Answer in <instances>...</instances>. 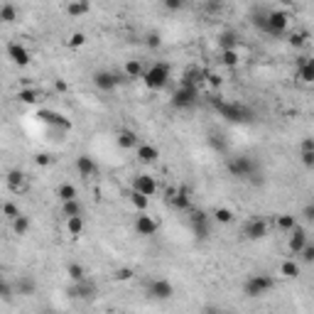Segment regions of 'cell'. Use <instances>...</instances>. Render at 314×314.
<instances>
[{
  "mask_svg": "<svg viewBox=\"0 0 314 314\" xmlns=\"http://www.w3.org/2000/svg\"><path fill=\"white\" fill-rule=\"evenodd\" d=\"M116 142H118V148H123V150H135L137 148V133L135 130H130V128H123V130H118Z\"/></svg>",
  "mask_w": 314,
  "mask_h": 314,
  "instance_id": "obj_18",
  "label": "cell"
},
{
  "mask_svg": "<svg viewBox=\"0 0 314 314\" xmlns=\"http://www.w3.org/2000/svg\"><path fill=\"white\" fill-rule=\"evenodd\" d=\"M191 229H194V233H196V238H202V241H204L206 236H209V219L191 221Z\"/></svg>",
  "mask_w": 314,
  "mask_h": 314,
  "instance_id": "obj_38",
  "label": "cell"
},
{
  "mask_svg": "<svg viewBox=\"0 0 314 314\" xmlns=\"http://www.w3.org/2000/svg\"><path fill=\"white\" fill-rule=\"evenodd\" d=\"M74 297H83V300H89L91 295H94V285L91 282H86V280H79V282H74V287L69 290Z\"/></svg>",
  "mask_w": 314,
  "mask_h": 314,
  "instance_id": "obj_24",
  "label": "cell"
},
{
  "mask_svg": "<svg viewBox=\"0 0 314 314\" xmlns=\"http://www.w3.org/2000/svg\"><path fill=\"white\" fill-rule=\"evenodd\" d=\"M67 275L71 277V282L86 280V270H83V265H79V263H71V265L67 268Z\"/></svg>",
  "mask_w": 314,
  "mask_h": 314,
  "instance_id": "obj_35",
  "label": "cell"
},
{
  "mask_svg": "<svg viewBox=\"0 0 314 314\" xmlns=\"http://www.w3.org/2000/svg\"><path fill=\"white\" fill-rule=\"evenodd\" d=\"M67 231L76 238V236H81L83 233V214L81 216H71V219H67Z\"/></svg>",
  "mask_w": 314,
  "mask_h": 314,
  "instance_id": "obj_30",
  "label": "cell"
},
{
  "mask_svg": "<svg viewBox=\"0 0 314 314\" xmlns=\"http://www.w3.org/2000/svg\"><path fill=\"white\" fill-rule=\"evenodd\" d=\"M214 219L219 221V223H231V221H233V211H231V209H223V206H221V209H216V211H214Z\"/></svg>",
  "mask_w": 314,
  "mask_h": 314,
  "instance_id": "obj_39",
  "label": "cell"
},
{
  "mask_svg": "<svg viewBox=\"0 0 314 314\" xmlns=\"http://www.w3.org/2000/svg\"><path fill=\"white\" fill-rule=\"evenodd\" d=\"M206 83H209V86H211V89L216 91V89H221V83H223V79H221L219 74H211V71H209V76H206Z\"/></svg>",
  "mask_w": 314,
  "mask_h": 314,
  "instance_id": "obj_47",
  "label": "cell"
},
{
  "mask_svg": "<svg viewBox=\"0 0 314 314\" xmlns=\"http://www.w3.org/2000/svg\"><path fill=\"white\" fill-rule=\"evenodd\" d=\"M130 204L135 206L137 211H145L148 204H150V196H145V194H140V191L133 189V194H130Z\"/></svg>",
  "mask_w": 314,
  "mask_h": 314,
  "instance_id": "obj_33",
  "label": "cell"
},
{
  "mask_svg": "<svg viewBox=\"0 0 314 314\" xmlns=\"http://www.w3.org/2000/svg\"><path fill=\"white\" fill-rule=\"evenodd\" d=\"M89 10H91V3H89V0H71L67 5V13L71 15V17H83Z\"/></svg>",
  "mask_w": 314,
  "mask_h": 314,
  "instance_id": "obj_22",
  "label": "cell"
},
{
  "mask_svg": "<svg viewBox=\"0 0 314 314\" xmlns=\"http://www.w3.org/2000/svg\"><path fill=\"white\" fill-rule=\"evenodd\" d=\"M199 103V86H189V83H179L177 91L172 94V106L179 110L194 108Z\"/></svg>",
  "mask_w": 314,
  "mask_h": 314,
  "instance_id": "obj_3",
  "label": "cell"
},
{
  "mask_svg": "<svg viewBox=\"0 0 314 314\" xmlns=\"http://www.w3.org/2000/svg\"><path fill=\"white\" fill-rule=\"evenodd\" d=\"M17 98H20V103H37V101H40V94H37L35 89H20V91H17Z\"/></svg>",
  "mask_w": 314,
  "mask_h": 314,
  "instance_id": "obj_37",
  "label": "cell"
},
{
  "mask_svg": "<svg viewBox=\"0 0 314 314\" xmlns=\"http://www.w3.org/2000/svg\"><path fill=\"white\" fill-rule=\"evenodd\" d=\"M226 167H229V172H231L236 179H253L255 172H258V162L250 160L248 155H238V157L229 160Z\"/></svg>",
  "mask_w": 314,
  "mask_h": 314,
  "instance_id": "obj_4",
  "label": "cell"
},
{
  "mask_svg": "<svg viewBox=\"0 0 314 314\" xmlns=\"http://www.w3.org/2000/svg\"><path fill=\"white\" fill-rule=\"evenodd\" d=\"M3 211H5V216H8V219H10V221L20 216V209H17V206H15L13 202H5V206H3Z\"/></svg>",
  "mask_w": 314,
  "mask_h": 314,
  "instance_id": "obj_42",
  "label": "cell"
},
{
  "mask_svg": "<svg viewBox=\"0 0 314 314\" xmlns=\"http://www.w3.org/2000/svg\"><path fill=\"white\" fill-rule=\"evenodd\" d=\"M302 150H314V137H304L302 140Z\"/></svg>",
  "mask_w": 314,
  "mask_h": 314,
  "instance_id": "obj_52",
  "label": "cell"
},
{
  "mask_svg": "<svg viewBox=\"0 0 314 314\" xmlns=\"http://www.w3.org/2000/svg\"><path fill=\"white\" fill-rule=\"evenodd\" d=\"M8 56L13 59V64H17V67H27L32 62V54L27 52V47H22L20 42H10L8 44Z\"/></svg>",
  "mask_w": 314,
  "mask_h": 314,
  "instance_id": "obj_10",
  "label": "cell"
},
{
  "mask_svg": "<svg viewBox=\"0 0 314 314\" xmlns=\"http://www.w3.org/2000/svg\"><path fill=\"white\" fill-rule=\"evenodd\" d=\"M17 290H20V295L30 297V295H35L37 285H35V280H32V277H20V282H17Z\"/></svg>",
  "mask_w": 314,
  "mask_h": 314,
  "instance_id": "obj_34",
  "label": "cell"
},
{
  "mask_svg": "<svg viewBox=\"0 0 314 314\" xmlns=\"http://www.w3.org/2000/svg\"><path fill=\"white\" fill-rule=\"evenodd\" d=\"M8 187H10V191H20L25 187V175H22L20 169H13V172L8 175Z\"/></svg>",
  "mask_w": 314,
  "mask_h": 314,
  "instance_id": "obj_28",
  "label": "cell"
},
{
  "mask_svg": "<svg viewBox=\"0 0 314 314\" xmlns=\"http://www.w3.org/2000/svg\"><path fill=\"white\" fill-rule=\"evenodd\" d=\"M206 76H209V71L204 67H189L184 74H182V81L179 83H189V86H202L206 83Z\"/></svg>",
  "mask_w": 314,
  "mask_h": 314,
  "instance_id": "obj_16",
  "label": "cell"
},
{
  "mask_svg": "<svg viewBox=\"0 0 314 314\" xmlns=\"http://www.w3.org/2000/svg\"><path fill=\"white\" fill-rule=\"evenodd\" d=\"M135 150H137V160L145 164L157 162V157H160V150H157L155 145H137Z\"/></svg>",
  "mask_w": 314,
  "mask_h": 314,
  "instance_id": "obj_21",
  "label": "cell"
},
{
  "mask_svg": "<svg viewBox=\"0 0 314 314\" xmlns=\"http://www.w3.org/2000/svg\"><path fill=\"white\" fill-rule=\"evenodd\" d=\"M302 260H304V263H314V246L312 243H307V246L302 248Z\"/></svg>",
  "mask_w": 314,
  "mask_h": 314,
  "instance_id": "obj_45",
  "label": "cell"
},
{
  "mask_svg": "<svg viewBox=\"0 0 314 314\" xmlns=\"http://www.w3.org/2000/svg\"><path fill=\"white\" fill-rule=\"evenodd\" d=\"M243 233H246V238H250V241H263L268 236V223L263 219H253L246 223Z\"/></svg>",
  "mask_w": 314,
  "mask_h": 314,
  "instance_id": "obj_15",
  "label": "cell"
},
{
  "mask_svg": "<svg viewBox=\"0 0 314 314\" xmlns=\"http://www.w3.org/2000/svg\"><path fill=\"white\" fill-rule=\"evenodd\" d=\"M169 76H172V69H169V64L157 62V64H152V67L145 71L142 81H145V86H148V89H152V91H160V89H164V86L169 83Z\"/></svg>",
  "mask_w": 314,
  "mask_h": 314,
  "instance_id": "obj_2",
  "label": "cell"
},
{
  "mask_svg": "<svg viewBox=\"0 0 314 314\" xmlns=\"http://www.w3.org/2000/svg\"><path fill=\"white\" fill-rule=\"evenodd\" d=\"M297 79L302 83H314V56H300V62H297Z\"/></svg>",
  "mask_w": 314,
  "mask_h": 314,
  "instance_id": "obj_13",
  "label": "cell"
},
{
  "mask_svg": "<svg viewBox=\"0 0 314 314\" xmlns=\"http://www.w3.org/2000/svg\"><path fill=\"white\" fill-rule=\"evenodd\" d=\"M160 35H155V32H150V35H148V47H150V49H155V47H160Z\"/></svg>",
  "mask_w": 314,
  "mask_h": 314,
  "instance_id": "obj_49",
  "label": "cell"
},
{
  "mask_svg": "<svg viewBox=\"0 0 314 314\" xmlns=\"http://www.w3.org/2000/svg\"><path fill=\"white\" fill-rule=\"evenodd\" d=\"M56 91H62V94H64V91H67V83H64V81H56Z\"/></svg>",
  "mask_w": 314,
  "mask_h": 314,
  "instance_id": "obj_53",
  "label": "cell"
},
{
  "mask_svg": "<svg viewBox=\"0 0 314 314\" xmlns=\"http://www.w3.org/2000/svg\"><path fill=\"white\" fill-rule=\"evenodd\" d=\"M275 287V280L270 275L260 273V275H250L246 280V285H243V292H246V297H263L265 292H270Z\"/></svg>",
  "mask_w": 314,
  "mask_h": 314,
  "instance_id": "obj_5",
  "label": "cell"
},
{
  "mask_svg": "<svg viewBox=\"0 0 314 314\" xmlns=\"http://www.w3.org/2000/svg\"><path fill=\"white\" fill-rule=\"evenodd\" d=\"M209 103L216 108L223 121H229V123H248L250 118H253V110L248 108L246 103H241V101H223L221 96H211L209 98Z\"/></svg>",
  "mask_w": 314,
  "mask_h": 314,
  "instance_id": "obj_1",
  "label": "cell"
},
{
  "mask_svg": "<svg viewBox=\"0 0 314 314\" xmlns=\"http://www.w3.org/2000/svg\"><path fill=\"white\" fill-rule=\"evenodd\" d=\"M35 162H37V164H42V167H44V164H49V162H52V157L42 152V155H37V157H35Z\"/></svg>",
  "mask_w": 314,
  "mask_h": 314,
  "instance_id": "obj_51",
  "label": "cell"
},
{
  "mask_svg": "<svg viewBox=\"0 0 314 314\" xmlns=\"http://www.w3.org/2000/svg\"><path fill=\"white\" fill-rule=\"evenodd\" d=\"M295 226H297V219H295L292 214H280V216H277V229H280V231L290 233Z\"/></svg>",
  "mask_w": 314,
  "mask_h": 314,
  "instance_id": "obj_32",
  "label": "cell"
},
{
  "mask_svg": "<svg viewBox=\"0 0 314 314\" xmlns=\"http://www.w3.org/2000/svg\"><path fill=\"white\" fill-rule=\"evenodd\" d=\"M238 62H241L238 49H221V64L223 67H238Z\"/></svg>",
  "mask_w": 314,
  "mask_h": 314,
  "instance_id": "obj_29",
  "label": "cell"
},
{
  "mask_svg": "<svg viewBox=\"0 0 314 314\" xmlns=\"http://www.w3.org/2000/svg\"><path fill=\"white\" fill-rule=\"evenodd\" d=\"M280 273H282V277H290V280H292V277H297V275H300V265L290 258V260H285V263L280 265Z\"/></svg>",
  "mask_w": 314,
  "mask_h": 314,
  "instance_id": "obj_31",
  "label": "cell"
},
{
  "mask_svg": "<svg viewBox=\"0 0 314 314\" xmlns=\"http://www.w3.org/2000/svg\"><path fill=\"white\" fill-rule=\"evenodd\" d=\"M164 3V8H167V10H179V8H184V3H187V0H162Z\"/></svg>",
  "mask_w": 314,
  "mask_h": 314,
  "instance_id": "obj_48",
  "label": "cell"
},
{
  "mask_svg": "<svg viewBox=\"0 0 314 314\" xmlns=\"http://www.w3.org/2000/svg\"><path fill=\"white\" fill-rule=\"evenodd\" d=\"M83 214V206L79 199H71V202H62V216H67V219H71V216H81Z\"/></svg>",
  "mask_w": 314,
  "mask_h": 314,
  "instance_id": "obj_23",
  "label": "cell"
},
{
  "mask_svg": "<svg viewBox=\"0 0 314 314\" xmlns=\"http://www.w3.org/2000/svg\"><path fill=\"white\" fill-rule=\"evenodd\" d=\"M13 231L17 233V236H25V233L30 231V219L25 214H20L17 219H13Z\"/></svg>",
  "mask_w": 314,
  "mask_h": 314,
  "instance_id": "obj_36",
  "label": "cell"
},
{
  "mask_svg": "<svg viewBox=\"0 0 314 314\" xmlns=\"http://www.w3.org/2000/svg\"><path fill=\"white\" fill-rule=\"evenodd\" d=\"M118 83H121V79H118V74H116V71H96V74H94V86L98 89V91H106V94H110V91H116V89H118Z\"/></svg>",
  "mask_w": 314,
  "mask_h": 314,
  "instance_id": "obj_7",
  "label": "cell"
},
{
  "mask_svg": "<svg viewBox=\"0 0 314 314\" xmlns=\"http://www.w3.org/2000/svg\"><path fill=\"white\" fill-rule=\"evenodd\" d=\"M56 196H59V202H71V199H79V191L74 184H59Z\"/></svg>",
  "mask_w": 314,
  "mask_h": 314,
  "instance_id": "obj_26",
  "label": "cell"
},
{
  "mask_svg": "<svg viewBox=\"0 0 314 314\" xmlns=\"http://www.w3.org/2000/svg\"><path fill=\"white\" fill-rule=\"evenodd\" d=\"M83 42H86V35H83V32H74V35L69 37V47H81Z\"/></svg>",
  "mask_w": 314,
  "mask_h": 314,
  "instance_id": "obj_46",
  "label": "cell"
},
{
  "mask_svg": "<svg viewBox=\"0 0 314 314\" xmlns=\"http://www.w3.org/2000/svg\"><path fill=\"white\" fill-rule=\"evenodd\" d=\"M133 189L140 191V194H145V196H155L157 194V182L152 175H137L133 179Z\"/></svg>",
  "mask_w": 314,
  "mask_h": 314,
  "instance_id": "obj_11",
  "label": "cell"
},
{
  "mask_svg": "<svg viewBox=\"0 0 314 314\" xmlns=\"http://www.w3.org/2000/svg\"><path fill=\"white\" fill-rule=\"evenodd\" d=\"M157 229H160V221H155L152 216H148L145 211H140L137 214V219H135V231H137V236H155L157 233Z\"/></svg>",
  "mask_w": 314,
  "mask_h": 314,
  "instance_id": "obj_9",
  "label": "cell"
},
{
  "mask_svg": "<svg viewBox=\"0 0 314 314\" xmlns=\"http://www.w3.org/2000/svg\"><path fill=\"white\" fill-rule=\"evenodd\" d=\"M172 295H175L172 282H167V280H152L150 282V297H155V300H172Z\"/></svg>",
  "mask_w": 314,
  "mask_h": 314,
  "instance_id": "obj_14",
  "label": "cell"
},
{
  "mask_svg": "<svg viewBox=\"0 0 314 314\" xmlns=\"http://www.w3.org/2000/svg\"><path fill=\"white\" fill-rule=\"evenodd\" d=\"M0 20H3L5 25H13L15 20H17V8H15L13 3H5V5L0 8Z\"/></svg>",
  "mask_w": 314,
  "mask_h": 314,
  "instance_id": "obj_27",
  "label": "cell"
},
{
  "mask_svg": "<svg viewBox=\"0 0 314 314\" xmlns=\"http://www.w3.org/2000/svg\"><path fill=\"white\" fill-rule=\"evenodd\" d=\"M238 42H241V37H238L236 30H223L219 35V40H216V44L221 49H238Z\"/></svg>",
  "mask_w": 314,
  "mask_h": 314,
  "instance_id": "obj_20",
  "label": "cell"
},
{
  "mask_svg": "<svg viewBox=\"0 0 314 314\" xmlns=\"http://www.w3.org/2000/svg\"><path fill=\"white\" fill-rule=\"evenodd\" d=\"M76 172H79V177H94L96 172H98V164L89 155H79L76 157Z\"/></svg>",
  "mask_w": 314,
  "mask_h": 314,
  "instance_id": "obj_19",
  "label": "cell"
},
{
  "mask_svg": "<svg viewBox=\"0 0 314 314\" xmlns=\"http://www.w3.org/2000/svg\"><path fill=\"white\" fill-rule=\"evenodd\" d=\"M302 216L307 221H314V204H307L304 209H302Z\"/></svg>",
  "mask_w": 314,
  "mask_h": 314,
  "instance_id": "obj_50",
  "label": "cell"
},
{
  "mask_svg": "<svg viewBox=\"0 0 314 314\" xmlns=\"http://www.w3.org/2000/svg\"><path fill=\"white\" fill-rule=\"evenodd\" d=\"M169 204L175 206L177 211H187V209H191L189 189H187V187H179V189H172V191H169Z\"/></svg>",
  "mask_w": 314,
  "mask_h": 314,
  "instance_id": "obj_12",
  "label": "cell"
},
{
  "mask_svg": "<svg viewBox=\"0 0 314 314\" xmlns=\"http://www.w3.org/2000/svg\"><path fill=\"white\" fill-rule=\"evenodd\" d=\"M37 118H40L44 125H49V128H64V130H69V128H71V123H69L62 113H56V110L40 108V110H37Z\"/></svg>",
  "mask_w": 314,
  "mask_h": 314,
  "instance_id": "obj_8",
  "label": "cell"
},
{
  "mask_svg": "<svg viewBox=\"0 0 314 314\" xmlns=\"http://www.w3.org/2000/svg\"><path fill=\"white\" fill-rule=\"evenodd\" d=\"M123 71H125V76H130V79H142L145 76V69H142V64L137 59H128Z\"/></svg>",
  "mask_w": 314,
  "mask_h": 314,
  "instance_id": "obj_25",
  "label": "cell"
},
{
  "mask_svg": "<svg viewBox=\"0 0 314 314\" xmlns=\"http://www.w3.org/2000/svg\"><path fill=\"white\" fill-rule=\"evenodd\" d=\"M287 246H290V253H292V255H300L302 248L307 246V233L302 231L300 226H295V229L290 231V243H287Z\"/></svg>",
  "mask_w": 314,
  "mask_h": 314,
  "instance_id": "obj_17",
  "label": "cell"
},
{
  "mask_svg": "<svg viewBox=\"0 0 314 314\" xmlns=\"http://www.w3.org/2000/svg\"><path fill=\"white\" fill-rule=\"evenodd\" d=\"M287 42H290L292 47H304V44H307V32H292V35L287 37Z\"/></svg>",
  "mask_w": 314,
  "mask_h": 314,
  "instance_id": "obj_40",
  "label": "cell"
},
{
  "mask_svg": "<svg viewBox=\"0 0 314 314\" xmlns=\"http://www.w3.org/2000/svg\"><path fill=\"white\" fill-rule=\"evenodd\" d=\"M287 25H290V15L285 10H270L268 13V35H275V37H280V35H285Z\"/></svg>",
  "mask_w": 314,
  "mask_h": 314,
  "instance_id": "obj_6",
  "label": "cell"
},
{
  "mask_svg": "<svg viewBox=\"0 0 314 314\" xmlns=\"http://www.w3.org/2000/svg\"><path fill=\"white\" fill-rule=\"evenodd\" d=\"M113 277H116V280H121V282H125V280H130V277H133V270H130V268H118V270L113 273Z\"/></svg>",
  "mask_w": 314,
  "mask_h": 314,
  "instance_id": "obj_44",
  "label": "cell"
},
{
  "mask_svg": "<svg viewBox=\"0 0 314 314\" xmlns=\"http://www.w3.org/2000/svg\"><path fill=\"white\" fill-rule=\"evenodd\" d=\"M300 160L304 167H309V169H314V150H302Z\"/></svg>",
  "mask_w": 314,
  "mask_h": 314,
  "instance_id": "obj_43",
  "label": "cell"
},
{
  "mask_svg": "<svg viewBox=\"0 0 314 314\" xmlns=\"http://www.w3.org/2000/svg\"><path fill=\"white\" fill-rule=\"evenodd\" d=\"M0 300L3 302L13 300V290H10V285H8V280H0Z\"/></svg>",
  "mask_w": 314,
  "mask_h": 314,
  "instance_id": "obj_41",
  "label": "cell"
}]
</instances>
